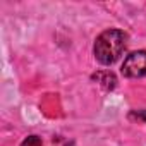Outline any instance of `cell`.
Masks as SVG:
<instances>
[{"label":"cell","mask_w":146,"mask_h":146,"mask_svg":"<svg viewBox=\"0 0 146 146\" xmlns=\"http://www.w3.org/2000/svg\"><path fill=\"white\" fill-rule=\"evenodd\" d=\"M93 79L96 83H100L105 90H113L117 86V78L112 74V72L108 70H102V72H96V74L93 76Z\"/></svg>","instance_id":"3957f363"},{"label":"cell","mask_w":146,"mask_h":146,"mask_svg":"<svg viewBox=\"0 0 146 146\" xmlns=\"http://www.w3.org/2000/svg\"><path fill=\"white\" fill-rule=\"evenodd\" d=\"M122 74L125 78H144L146 76V52L137 50L125 57L122 64Z\"/></svg>","instance_id":"7a4b0ae2"},{"label":"cell","mask_w":146,"mask_h":146,"mask_svg":"<svg viewBox=\"0 0 146 146\" xmlns=\"http://www.w3.org/2000/svg\"><path fill=\"white\" fill-rule=\"evenodd\" d=\"M127 35L120 29H107L103 31L93 46V53L96 60L103 65H112L125 50Z\"/></svg>","instance_id":"6da1fadb"},{"label":"cell","mask_w":146,"mask_h":146,"mask_svg":"<svg viewBox=\"0 0 146 146\" xmlns=\"http://www.w3.org/2000/svg\"><path fill=\"white\" fill-rule=\"evenodd\" d=\"M131 119H137V120L146 122V110H143V112H132L131 113Z\"/></svg>","instance_id":"5b68a950"},{"label":"cell","mask_w":146,"mask_h":146,"mask_svg":"<svg viewBox=\"0 0 146 146\" xmlns=\"http://www.w3.org/2000/svg\"><path fill=\"white\" fill-rule=\"evenodd\" d=\"M21 146H43V141H41L38 136H28V137L21 143Z\"/></svg>","instance_id":"277c9868"}]
</instances>
